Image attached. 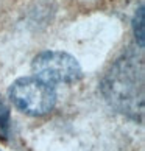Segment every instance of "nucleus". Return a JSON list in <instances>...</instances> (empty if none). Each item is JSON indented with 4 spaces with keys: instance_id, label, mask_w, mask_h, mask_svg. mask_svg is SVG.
<instances>
[{
    "instance_id": "nucleus-1",
    "label": "nucleus",
    "mask_w": 145,
    "mask_h": 151,
    "mask_svg": "<svg viewBox=\"0 0 145 151\" xmlns=\"http://www.w3.org/2000/svg\"><path fill=\"white\" fill-rule=\"evenodd\" d=\"M105 100L128 119L144 120V58L136 50H126L117 58L100 83Z\"/></svg>"
},
{
    "instance_id": "nucleus-2",
    "label": "nucleus",
    "mask_w": 145,
    "mask_h": 151,
    "mask_svg": "<svg viewBox=\"0 0 145 151\" xmlns=\"http://www.w3.org/2000/svg\"><path fill=\"white\" fill-rule=\"evenodd\" d=\"M8 97L16 109L31 117L47 115L56 104V91L53 84L38 76L17 78L9 86Z\"/></svg>"
},
{
    "instance_id": "nucleus-3",
    "label": "nucleus",
    "mask_w": 145,
    "mask_h": 151,
    "mask_svg": "<svg viewBox=\"0 0 145 151\" xmlns=\"http://www.w3.org/2000/svg\"><path fill=\"white\" fill-rule=\"evenodd\" d=\"M31 70L35 76L50 84H70L83 76L78 59L61 50H44L38 53L31 61Z\"/></svg>"
},
{
    "instance_id": "nucleus-4",
    "label": "nucleus",
    "mask_w": 145,
    "mask_h": 151,
    "mask_svg": "<svg viewBox=\"0 0 145 151\" xmlns=\"http://www.w3.org/2000/svg\"><path fill=\"white\" fill-rule=\"evenodd\" d=\"M131 28H133V35H134L136 45L142 50L145 47V8H144V5H141L136 9L134 16H133V20H131Z\"/></svg>"
},
{
    "instance_id": "nucleus-5",
    "label": "nucleus",
    "mask_w": 145,
    "mask_h": 151,
    "mask_svg": "<svg viewBox=\"0 0 145 151\" xmlns=\"http://www.w3.org/2000/svg\"><path fill=\"white\" fill-rule=\"evenodd\" d=\"M0 101H2V97H0Z\"/></svg>"
}]
</instances>
